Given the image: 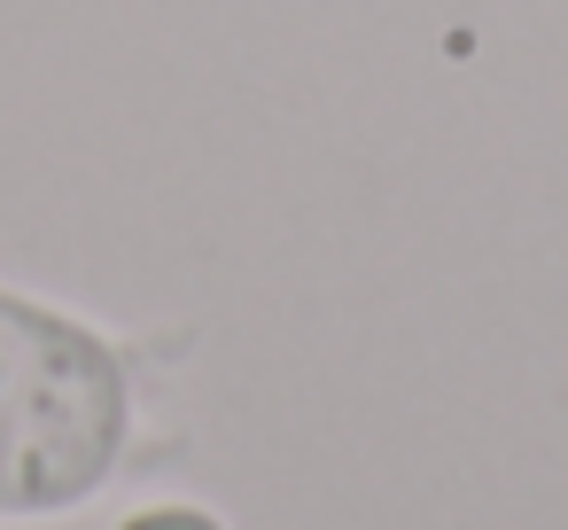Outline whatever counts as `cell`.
Returning a JSON list of instances; mask_svg holds the SVG:
<instances>
[{
    "instance_id": "obj_1",
    "label": "cell",
    "mask_w": 568,
    "mask_h": 530,
    "mask_svg": "<svg viewBox=\"0 0 568 530\" xmlns=\"http://www.w3.org/2000/svg\"><path fill=\"white\" fill-rule=\"evenodd\" d=\"M118 444V374L110 359L0 297V507H48L102 476Z\"/></svg>"
},
{
    "instance_id": "obj_2",
    "label": "cell",
    "mask_w": 568,
    "mask_h": 530,
    "mask_svg": "<svg viewBox=\"0 0 568 530\" xmlns=\"http://www.w3.org/2000/svg\"><path fill=\"white\" fill-rule=\"evenodd\" d=\"M133 530H219V522H203V514H141Z\"/></svg>"
}]
</instances>
